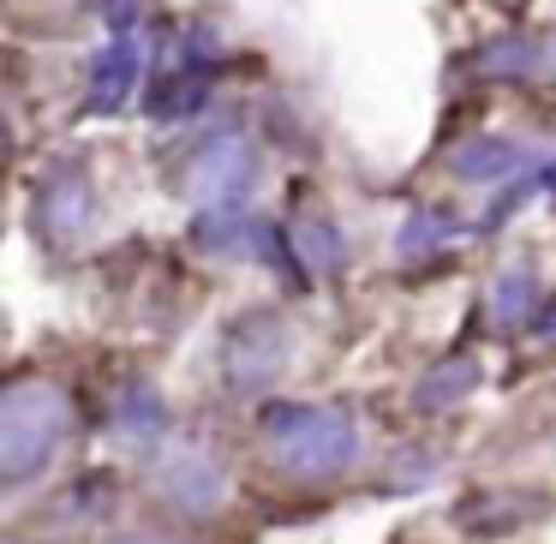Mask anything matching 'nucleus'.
I'll list each match as a JSON object with an SVG mask.
<instances>
[{
	"label": "nucleus",
	"instance_id": "f257e3e1",
	"mask_svg": "<svg viewBox=\"0 0 556 544\" xmlns=\"http://www.w3.org/2000/svg\"><path fill=\"white\" fill-rule=\"evenodd\" d=\"M73 431V407L54 383H13L0 395V479L25 484L54 460Z\"/></svg>",
	"mask_w": 556,
	"mask_h": 544
},
{
	"label": "nucleus",
	"instance_id": "f03ea898",
	"mask_svg": "<svg viewBox=\"0 0 556 544\" xmlns=\"http://www.w3.org/2000/svg\"><path fill=\"white\" fill-rule=\"evenodd\" d=\"M264 437L269 455L281 460L300 479H329V472H348L359 455V431L341 407H312V401H288V407L264 413Z\"/></svg>",
	"mask_w": 556,
	"mask_h": 544
},
{
	"label": "nucleus",
	"instance_id": "7ed1b4c3",
	"mask_svg": "<svg viewBox=\"0 0 556 544\" xmlns=\"http://www.w3.org/2000/svg\"><path fill=\"white\" fill-rule=\"evenodd\" d=\"M257 180V156L245 138H210L186 168V192L198 210H245V192Z\"/></svg>",
	"mask_w": 556,
	"mask_h": 544
},
{
	"label": "nucleus",
	"instance_id": "20e7f679",
	"mask_svg": "<svg viewBox=\"0 0 556 544\" xmlns=\"http://www.w3.org/2000/svg\"><path fill=\"white\" fill-rule=\"evenodd\" d=\"M222 365H228V383L240 389V395H252V389H269V383L281 377V365H288V329H281L269 312L245 317V324H233Z\"/></svg>",
	"mask_w": 556,
	"mask_h": 544
},
{
	"label": "nucleus",
	"instance_id": "39448f33",
	"mask_svg": "<svg viewBox=\"0 0 556 544\" xmlns=\"http://www.w3.org/2000/svg\"><path fill=\"white\" fill-rule=\"evenodd\" d=\"M138 73H144V42H138V30H114V42H109V49H97V61H90L85 109L90 114H114L138 90Z\"/></svg>",
	"mask_w": 556,
	"mask_h": 544
},
{
	"label": "nucleus",
	"instance_id": "423d86ee",
	"mask_svg": "<svg viewBox=\"0 0 556 544\" xmlns=\"http://www.w3.org/2000/svg\"><path fill=\"white\" fill-rule=\"evenodd\" d=\"M162 491H168V503L186 508V515H210V508L228 496V479H222V467H216L210 455L180 448V455L162 467Z\"/></svg>",
	"mask_w": 556,
	"mask_h": 544
},
{
	"label": "nucleus",
	"instance_id": "0eeeda50",
	"mask_svg": "<svg viewBox=\"0 0 556 544\" xmlns=\"http://www.w3.org/2000/svg\"><path fill=\"white\" fill-rule=\"evenodd\" d=\"M90 210H97V198H90L85 168H61L42 192V222H49L54 240H78L90 228Z\"/></svg>",
	"mask_w": 556,
	"mask_h": 544
},
{
	"label": "nucleus",
	"instance_id": "6e6552de",
	"mask_svg": "<svg viewBox=\"0 0 556 544\" xmlns=\"http://www.w3.org/2000/svg\"><path fill=\"white\" fill-rule=\"evenodd\" d=\"M479 383H484V365L472 359V353H455V359L431 365V371L419 377V389H413V407L443 413V407H455V401H467Z\"/></svg>",
	"mask_w": 556,
	"mask_h": 544
},
{
	"label": "nucleus",
	"instance_id": "1a4fd4ad",
	"mask_svg": "<svg viewBox=\"0 0 556 544\" xmlns=\"http://www.w3.org/2000/svg\"><path fill=\"white\" fill-rule=\"evenodd\" d=\"M455 240H460V222L448 216V210H413V216L401 222V257H407V264H419V257H431V252H448Z\"/></svg>",
	"mask_w": 556,
	"mask_h": 544
},
{
	"label": "nucleus",
	"instance_id": "9d476101",
	"mask_svg": "<svg viewBox=\"0 0 556 544\" xmlns=\"http://www.w3.org/2000/svg\"><path fill=\"white\" fill-rule=\"evenodd\" d=\"M527 168V150L508 144V138H472V144L455 150V174L460 180H496V174Z\"/></svg>",
	"mask_w": 556,
	"mask_h": 544
},
{
	"label": "nucleus",
	"instance_id": "9b49d317",
	"mask_svg": "<svg viewBox=\"0 0 556 544\" xmlns=\"http://www.w3.org/2000/svg\"><path fill=\"white\" fill-rule=\"evenodd\" d=\"M539 61H551V54L532 37H503V42L472 54V73L479 78H527V73H539Z\"/></svg>",
	"mask_w": 556,
	"mask_h": 544
},
{
	"label": "nucleus",
	"instance_id": "f8f14e48",
	"mask_svg": "<svg viewBox=\"0 0 556 544\" xmlns=\"http://www.w3.org/2000/svg\"><path fill=\"white\" fill-rule=\"evenodd\" d=\"M114 431L132 437V443H150V437H162V401H156V389L126 383L121 401H114Z\"/></svg>",
	"mask_w": 556,
	"mask_h": 544
},
{
	"label": "nucleus",
	"instance_id": "ddd939ff",
	"mask_svg": "<svg viewBox=\"0 0 556 544\" xmlns=\"http://www.w3.org/2000/svg\"><path fill=\"white\" fill-rule=\"evenodd\" d=\"M204 97H210V73H174V78H156V90H150V114L156 121H180V114H192V109H204Z\"/></svg>",
	"mask_w": 556,
	"mask_h": 544
},
{
	"label": "nucleus",
	"instance_id": "4468645a",
	"mask_svg": "<svg viewBox=\"0 0 556 544\" xmlns=\"http://www.w3.org/2000/svg\"><path fill=\"white\" fill-rule=\"evenodd\" d=\"M532 305H539V276H532V269H508L491 293V317L503 329H515V324H527Z\"/></svg>",
	"mask_w": 556,
	"mask_h": 544
},
{
	"label": "nucleus",
	"instance_id": "2eb2a0df",
	"mask_svg": "<svg viewBox=\"0 0 556 544\" xmlns=\"http://www.w3.org/2000/svg\"><path fill=\"white\" fill-rule=\"evenodd\" d=\"M293 252H300L305 269H336L341 264V233L329 228V222L305 216L300 228H293Z\"/></svg>",
	"mask_w": 556,
	"mask_h": 544
},
{
	"label": "nucleus",
	"instance_id": "dca6fc26",
	"mask_svg": "<svg viewBox=\"0 0 556 544\" xmlns=\"http://www.w3.org/2000/svg\"><path fill=\"white\" fill-rule=\"evenodd\" d=\"M539 186H544V174H532V180H508V192H503V198H496V204H491V216H484V228H503V222L515 216V210L527 204L532 192H539Z\"/></svg>",
	"mask_w": 556,
	"mask_h": 544
},
{
	"label": "nucleus",
	"instance_id": "f3484780",
	"mask_svg": "<svg viewBox=\"0 0 556 544\" xmlns=\"http://www.w3.org/2000/svg\"><path fill=\"white\" fill-rule=\"evenodd\" d=\"M102 13H109L114 30H138V18H144V0H102Z\"/></svg>",
	"mask_w": 556,
	"mask_h": 544
},
{
	"label": "nucleus",
	"instance_id": "a211bd4d",
	"mask_svg": "<svg viewBox=\"0 0 556 544\" xmlns=\"http://www.w3.org/2000/svg\"><path fill=\"white\" fill-rule=\"evenodd\" d=\"M532 336H539V341H556V293L539 305V312H532Z\"/></svg>",
	"mask_w": 556,
	"mask_h": 544
},
{
	"label": "nucleus",
	"instance_id": "6ab92c4d",
	"mask_svg": "<svg viewBox=\"0 0 556 544\" xmlns=\"http://www.w3.org/2000/svg\"><path fill=\"white\" fill-rule=\"evenodd\" d=\"M114 544H174V539H156V532H132V539H114Z\"/></svg>",
	"mask_w": 556,
	"mask_h": 544
},
{
	"label": "nucleus",
	"instance_id": "aec40b11",
	"mask_svg": "<svg viewBox=\"0 0 556 544\" xmlns=\"http://www.w3.org/2000/svg\"><path fill=\"white\" fill-rule=\"evenodd\" d=\"M539 174H544V192H556V162H544Z\"/></svg>",
	"mask_w": 556,
	"mask_h": 544
},
{
	"label": "nucleus",
	"instance_id": "412c9836",
	"mask_svg": "<svg viewBox=\"0 0 556 544\" xmlns=\"http://www.w3.org/2000/svg\"><path fill=\"white\" fill-rule=\"evenodd\" d=\"M544 54H551V66H556V37H551V49H544Z\"/></svg>",
	"mask_w": 556,
	"mask_h": 544
}]
</instances>
